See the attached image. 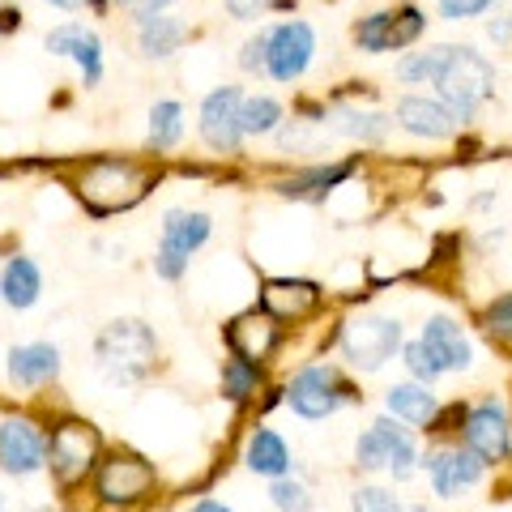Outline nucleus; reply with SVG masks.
<instances>
[{
    "mask_svg": "<svg viewBox=\"0 0 512 512\" xmlns=\"http://www.w3.org/2000/svg\"><path fill=\"white\" fill-rule=\"evenodd\" d=\"M158 171H150L146 163H137V158H90V163L77 171V197L90 214H120V210H133V205L146 197L154 188Z\"/></svg>",
    "mask_w": 512,
    "mask_h": 512,
    "instance_id": "obj_1",
    "label": "nucleus"
},
{
    "mask_svg": "<svg viewBox=\"0 0 512 512\" xmlns=\"http://www.w3.org/2000/svg\"><path fill=\"white\" fill-rule=\"evenodd\" d=\"M436 99H444L453 107V116L461 124H470L478 116V107H483L491 94H495V69L483 52H474V47H453L448 43V56L436 73Z\"/></svg>",
    "mask_w": 512,
    "mask_h": 512,
    "instance_id": "obj_2",
    "label": "nucleus"
},
{
    "mask_svg": "<svg viewBox=\"0 0 512 512\" xmlns=\"http://www.w3.org/2000/svg\"><path fill=\"white\" fill-rule=\"evenodd\" d=\"M158 342L146 320H111L94 342V359H99L103 376L111 384H137L146 380V372L154 367Z\"/></svg>",
    "mask_w": 512,
    "mask_h": 512,
    "instance_id": "obj_3",
    "label": "nucleus"
},
{
    "mask_svg": "<svg viewBox=\"0 0 512 512\" xmlns=\"http://www.w3.org/2000/svg\"><path fill=\"white\" fill-rule=\"evenodd\" d=\"M210 231H214L210 214H201V210H167L163 239H158V252H154V274L167 278V282L184 278L188 256L210 239Z\"/></svg>",
    "mask_w": 512,
    "mask_h": 512,
    "instance_id": "obj_4",
    "label": "nucleus"
},
{
    "mask_svg": "<svg viewBox=\"0 0 512 512\" xmlns=\"http://www.w3.org/2000/svg\"><path fill=\"white\" fill-rule=\"evenodd\" d=\"M427 30L423 9L402 5V9H380V13H367V18L355 22L350 39H355L359 52L367 56H384V52H402V47L419 43Z\"/></svg>",
    "mask_w": 512,
    "mask_h": 512,
    "instance_id": "obj_5",
    "label": "nucleus"
},
{
    "mask_svg": "<svg viewBox=\"0 0 512 512\" xmlns=\"http://www.w3.org/2000/svg\"><path fill=\"white\" fill-rule=\"evenodd\" d=\"M402 346V325L389 316H355L342 325V355L359 372H380Z\"/></svg>",
    "mask_w": 512,
    "mask_h": 512,
    "instance_id": "obj_6",
    "label": "nucleus"
},
{
    "mask_svg": "<svg viewBox=\"0 0 512 512\" xmlns=\"http://www.w3.org/2000/svg\"><path fill=\"white\" fill-rule=\"evenodd\" d=\"M355 457L363 470H389L393 478H410L414 474V461H419V453H414V436L406 427H397L393 419H380L372 423L359 436L355 444Z\"/></svg>",
    "mask_w": 512,
    "mask_h": 512,
    "instance_id": "obj_7",
    "label": "nucleus"
},
{
    "mask_svg": "<svg viewBox=\"0 0 512 512\" xmlns=\"http://www.w3.org/2000/svg\"><path fill=\"white\" fill-rule=\"evenodd\" d=\"M350 397H355L350 384L342 380V372H333V367H303L291 380V389H286V402H291V410L303 414V419H329Z\"/></svg>",
    "mask_w": 512,
    "mask_h": 512,
    "instance_id": "obj_8",
    "label": "nucleus"
},
{
    "mask_svg": "<svg viewBox=\"0 0 512 512\" xmlns=\"http://www.w3.org/2000/svg\"><path fill=\"white\" fill-rule=\"evenodd\" d=\"M312 52H316V30L308 22H278L269 26V56H265V73L274 82L291 86L308 73L312 64Z\"/></svg>",
    "mask_w": 512,
    "mask_h": 512,
    "instance_id": "obj_9",
    "label": "nucleus"
},
{
    "mask_svg": "<svg viewBox=\"0 0 512 512\" xmlns=\"http://www.w3.org/2000/svg\"><path fill=\"white\" fill-rule=\"evenodd\" d=\"M99 457V431L90 423H77V419H64L56 431H52V444H47V466L60 483H77L86 478V470L94 466Z\"/></svg>",
    "mask_w": 512,
    "mask_h": 512,
    "instance_id": "obj_10",
    "label": "nucleus"
},
{
    "mask_svg": "<svg viewBox=\"0 0 512 512\" xmlns=\"http://www.w3.org/2000/svg\"><path fill=\"white\" fill-rule=\"evenodd\" d=\"M239 107H244V94L235 86H218L205 94L201 103V137L205 146L218 154H235L239 141H244V124H239Z\"/></svg>",
    "mask_w": 512,
    "mask_h": 512,
    "instance_id": "obj_11",
    "label": "nucleus"
},
{
    "mask_svg": "<svg viewBox=\"0 0 512 512\" xmlns=\"http://www.w3.org/2000/svg\"><path fill=\"white\" fill-rule=\"evenodd\" d=\"M154 487V466L133 453H116L99 466V495L107 504H137Z\"/></svg>",
    "mask_w": 512,
    "mask_h": 512,
    "instance_id": "obj_12",
    "label": "nucleus"
},
{
    "mask_svg": "<svg viewBox=\"0 0 512 512\" xmlns=\"http://www.w3.org/2000/svg\"><path fill=\"white\" fill-rule=\"evenodd\" d=\"M47 52L52 56H69L82 69V86H99L103 82V39L94 35L82 22H64L56 30H47Z\"/></svg>",
    "mask_w": 512,
    "mask_h": 512,
    "instance_id": "obj_13",
    "label": "nucleus"
},
{
    "mask_svg": "<svg viewBox=\"0 0 512 512\" xmlns=\"http://www.w3.org/2000/svg\"><path fill=\"white\" fill-rule=\"evenodd\" d=\"M466 448L470 453L483 457V466L491 461H504L512 453V427H508V414L495 406V402H483L466 414Z\"/></svg>",
    "mask_w": 512,
    "mask_h": 512,
    "instance_id": "obj_14",
    "label": "nucleus"
},
{
    "mask_svg": "<svg viewBox=\"0 0 512 512\" xmlns=\"http://www.w3.org/2000/svg\"><path fill=\"white\" fill-rule=\"evenodd\" d=\"M393 116L410 137H427V141H444L461 128L453 107H448L444 99H427V94H406V99H397Z\"/></svg>",
    "mask_w": 512,
    "mask_h": 512,
    "instance_id": "obj_15",
    "label": "nucleus"
},
{
    "mask_svg": "<svg viewBox=\"0 0 512 512\" xmlns=\"http://www.w3.org/2000/svg\"><path fill=\"white\" fill-rule=\"evenodd\" d=\"M47 457V444L39 436V427L30 419H5L0 423V466H5L9 474H35L43 466Z\"/></svg>",
    "mask_w": 512,
    "mask_h": 512,
    "instance_id": "obj_16",
    "label": "nucleus"
},
{
    "mask_svg": "<svg viewBox=\"0 0 512 512\" xmlns=\"http://www.w3.org/2000/svg\"><path fill=\"white\" fill-rule=\"evenodd\" d=\"M427 474L436 495H457L483 478V457L470 453V448H440V453L427 457Z\"/></svg>",
    "mask_w": 512,
    "mask_h": 512,
    "instance_id": "obj_17",
    "label": "nucleus"
},
{
    "mask_svg": "<svg viewBox=\"0 0 512 512\" xmlns=\"http://www.w3.org/2000/svg\"><path fill=\"white\" fill-rule=\"evenodd\" d=\"M227 342H231V350H235L239 359L261 363V359L274 355V346H278V325H274V316H269V312H244V316L231 320Z\"/></svg>",
    "mask_w": 512,
    "mask_h": 512,
    "instance_id": "obj_18",
    "label": "nucleus"
},
{
    "mask_svg": "<svg viewBox=\"0 0 512 512\" xmlns=\"http://www.w3.org/2000/svg\"><path fill=\"white\" fill-rule=\"evenodd\" d=\"M431 355L440 359L444 372H466L470 359H474V350L466 342V333H461V325H453L448 316H436V320H427L423 325V338H419Z\"/></svg>",
    "mask_w": 512,
    "mask_h": 512,
    "instance_id": "obj_19",
    "label": "nucleus"
},
{
    "mask_svg": "<svg viewBox=\"0 0 512 512\" xmlns=\"http://www.w3.org/2000/svg\"><path fill=\"white\" fill-rule=\"evenodd\" d=\"M56 376H60V350L52 342H30L9 355V380L22 384V389H35V384H47Z\"/></svg>",
    "mask_w": 512,
    "mask_h": 512,
    "instance_id": "obj_20",
    "label": "nucleus"
},
{
    "mask_svg": "<svg viewBox=\"0 0 512 512\" xmlns=\"http://www.w3.org/2000/svg\"><path fill=\"white\" fill-rule=\"evenodd\" d=\"M261 303H265L269 316H278V320H299V316H308L316 303H320V286H316V282H286V278H274V282H265Z\"/></svg>",
    "mask_w": 512,
    "mask_h": 512,
    "instance_id": "obj_21",
    "label": "nucleus"
},
{
    "mask_svg": "<svg viewBox=\"0 0 512 512\" xmlns=\"http://www.w3.org/2000/svg\"><path fill=\"white\" fill-rule=\"evenodd\" d=\"M39 291H43V278H39V265L30 261V256H13L5 265V274H0V299L9 303V308H35L39 303Z\"/></svg>",
    "mask_w": 512,
    "mask_h": 512,
    "instance_id": "obj_22",
    "label": "nucleus"
},
{
    "mask_svg": "<svg viewBox=\"0 0 512 512\" xmlns=\"http://www.w3.org/2000/svg\"><path fill=\"white\" fill-rule=\"evenodd\" d=\"M184 22L180 18H167V13H154V18H141L137 22V47H141V56H150V60H167L180 52V43H184Z\"/></svg>",
    "mask_w": 512,
    "mask_h": 512,
    "instance_id": "obj_23",
    "label": "nucleus"
},
{
    "mask_svg": "<svg viewBox=\"0 0 512 512\" xmlns=\"http://www.w3.org/2000/svg\"><path fill=\"white\" fill-rule=\"evenodd\" d=\"M346 175H355V163L312 167V171H299V175H291V180H282L278 192H282V197H295V201H320L329 188H338Z\"/></svg>",
    "mask_w": 512,
    "mask_h": 512,
    "instance_id": "obj_24",
    "label": "nucleus"
},
{
    "mask_svg": "<svg viewBox=\"0 0 512 512\" xmlns=\"http://www.w3.org/2000/svg\"><path fill=\"white\" fill-rule=\"evenodd\" d=\"M248 470L252 474H265V478H282L286 470H291V448L282 444L278 431L261 427L248 440Z\"/></svg>",
    "mask_w": 512,
    "mask_h": 512,
    "instance_id": "obj_25",
    "label": "nucleus"
},
{
    "mask_svg": "<svg viewBox=\"0 0 512 512\" xmlns=\"http://www.w3.org/2000/svg\"><path fill=\"white\" fill-rule=\"evenodd\" d=\"M384 402H389V410L406 423L436 419V393H427V384H393V389L384 393Z\"/></svg>",
    "mask_w": 512,
    "mask_h": 512,
    "instance_id": "obj_26",
    "label": "nucleus"
},
{
    "mask_svg": "<svg viewBox=\"0 0 512 512\" xmlns=\"http://www.w3.org/2000/svg\"><path fill=\"white\" fill-rule=\"evenodd\" d=\"M389 124H393L389 116H380V111H363V107H338L333 111V133L355 137V141H384Z\"/></svg>",
    "mask_w": 512,
    "mask_h": 512,
    "instance_id": "obj_27",
    "label": "nucleus"
},
{
    "mask_svg": "<svg viewBox=\"0 0 512 512\" xmlns=\"http://www.w3.org/2000/svg\"><path fill=\"white\" fill-rule=\"evenodd\" d=\"M184 137V107L175 99L154 103L150 111V150H175Z\"/></svg>",
    "mask_w": 512,
    "mask_h": 512,
    "instance_id": "obj_28",
    "label": "nucleus"
},
{
    "mask_svg": "<svg viewBox=\"0 0 512 512\" xmlns=\"http://www.w3.org/2000/svg\"><path fill=\"white\" fill-rule=\"evenodd\" d=\"M239 124H244V137L274 133V128H282V103L269 99V94H252V99H244V107H239Z\"/></svg>",
    "mask_w": 512,
    "mask_h": 512,
    "instance_id": "obj_29",
    "label": "nucleus"
},
{
    "mask_svg": "<svg viewBox=\"0 0 512 512\" xmlns=\"http://www.w3.org/2000/svg\"><path fill=\"white\" fill-rule=\"evenodd\" d=\"M448 56V43L440 47H427V52H410L397 60V77H402L406 86H431L436 82V73H440V64Z\"/></svg>",
    "mask_w": 512,
    "mask_h": 512,
    "instance_id": "obj_30",
    "label": "nucleus"
},
{
    "mask_svg": "<svg viewBox=\"0 0 512 512\" xmlns=\"http://www.w3.org/2000/svg\"><path fill=\"white\" fill-rule=\"evenodd\" d=\"M256 384H261V372H256L252 359H231L227 367H222V393L231 397V402H248V397L256 393Z\"/></svg>",
    "mask_w": 512,
    "mask_h": 512,
    "instance_id": "obj_31",
    "label": "nucleus"
},
{
    "mask_svg": "<svg viewBox=\"0 0 512 512\" xmlns=\"http://www.w3.org/2000/svg\"><path fill=\"white\" fill-rule=\"evenodd\" d=\"M269 500H274L278 512H308L312 508V495L303 483H291V478H274V487H269Z\"/></svg>",
    "mask_w": 512,
    "mask_h": 512,
    "instance_id": "obj_32",
    "label": "nucleus"
},
{
    "mask_svg": "<svg viewBox=\"0 0 512 512\" xmlns=\"http://www.w3.org/2000/svg\"><path fill=\"white\" fill-rule=\"evenodd\" d=\"M406 367H410V376L419 380V384H431L436 376H444L440 359L431 355V350H427L423 342H410V346H406Z\"/></svg>",
    "mask_w": 512,
    "mask_h": 512,
    "instance_id": "obj_33",
    "label": "nucleus"
},
{
    "mask_svg": "<svg viewBox=\"0 0 512 512\" xmlns=\"http://www.w3.org/2000/svg\"><path fill=\"white\" fill-rule=\"evenodd\" d=\"M350 508H355V512H402L397 495L384 491V487H359L355 500H350Z\"/></svg>",
    "mask_w": 512,
    "mask_h": 512,
    "instance_id": "obj_34",
    "label": "nucleus"
},
{
    "mask_svg": "<svg viewBox=\"0 0 512 512\" xmlns=\"http://www.w3.org/2000/svg\"><path fill=\"white\" fill-rule=\"evenodd\" d=\"M265 56H269V30H256V35L239 47V69L265 73Z\"/></svg>",
    "mask_w": 512,
    "mask_h": 512,
    "instance_id": "obj_35",
    "label": "nucleus"
},
{
    "mask_svg": "<svg viewBox=\"0 0 512 512\" xmlns=\"http://www.w3.org/2000/svg\"><path fill=\"white\" fill-rule=\"evenodd\" d=\"M491 5L495 0H440V18L444 22H470V18H483Z\"/></svg>",
    "mask_w": 512,
    "mask_h": 512,
    "instance_id": "obj_36",
    "label": "nucleus"
},
{
    "mask_svg": "<svg viewBox=\"0 0 512 512\" xmlns=\"http://www.w3.org/2000/svg\"><path fill=\"white\" fill-rule=\"evenodd\" d=\"M487 329L495 333V338H508L512 342V295L495 299L491 308H487Z\"/></svg>",
    "mask_w": 512,
    "mask_h": 512,
    "instance_id": "obj_37",
    "label": "nucleus"
},
{
    "mask_svg": "<svg viewBox=\"0 0 512 512\" xmlns=\"http://www.w3.org/2000/svg\"><path fill=\"white\" fill-rule=\"evenodd\" d=\"M269 5H274V0H227V13L239 22H252V18H261Z\"/></svg>",
    "mask_w": 512,
    "mask_h": 512,
    "instance_id": "obj_38",
    "label": "nucleus"
},
{
    "mask_svg": "<svg viewBox=\"0 0 512 512\" xmlns=\"http://www.w3.org/2000/svg\"><path fill=\"white\" fill-rule=\"evenodd\" d=\"M487 35L495 47H512V13H500V18L487 22Z\"/></svg>",
    "mask_w": 512,
    "mask_h": 512,
    "instance_id": "obj_39",
    "label": "nucleus"
},
{
    "mask_svg": "<svg viewBox=\"0 0 512 512\" xmlns=\"http://www.w3.org/2000/svg\"><path fill=\"white\" fill-rule=\"evenodd\" d=\"M167 5H175V0H137V5H133V22L154 18V13H163Z\"/></svg>",
    "mask_w": 512,
    "mask_h": 512,
    "instance_id": "obj_40",
    "label": "nucleus"
},
{
    "mask_svg": "<svg viewBox=\"0 0 512 512\" xmlns=\"http://www.w3.org/2000/svg\"><path fill=\"white\" fill-rule=\"evenodd\" d=\"M188 512H231L227 504H218V500H201L197 508H188Z\"/></svg>",
    "mask_w": 512,
    "mask_h": 512,
    "instance_id": "obj_41",
    "label": "nucleus"
},
{
    "mask_svg": "<svg viewBox=\"0 0 512 512\" xmlns=\"http://www.w3.org/2000/svg\"><path fill=\"white\" fill-rule=\"evenodd\" d=\"M47 5H56V9H82V5H90V0H47Z\"/></svg>",
    "mask_w": 512,
    "mask_h": 512,
    "instance_id": "obj_42",
    "label": "nucleus"
},
{
    "mask_svg": "<svg viewBox=\"0 0 512 512\" xmlns=\"http://www.w3.org/2000/svg\"><path fill=\"white\" fill-rule=\"evenodd\" d=\"M116 5H124V9H133V5H137V0H116Z\"/></svg>",
    "mask_w": 512,
    "mask_h": 512,
    "instance_id": "obj_43",
    "label": "nucleus"
},
{
    "mask_svg": "<svg viewBox=\"0 0 512 512\" xmlns=\"http://www.w3.org/2000/svg\"><path fill=\"white\" fill-rule=\"evenodd\" d=\"M402 512H423V508H402Z\"/></svg>",
    "mask_w": 512,
    "mask_h": 512,
    "instance_id": "obj_44",
    "label": "nucleus"
}]
</instances>
